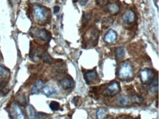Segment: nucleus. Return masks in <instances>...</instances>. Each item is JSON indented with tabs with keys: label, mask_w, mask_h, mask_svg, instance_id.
Segmentation results:
<instances>
[{
	"label": "nucleus",
	"mask_w": 159,
	"mask_h": 119,
	"mask_svg": "<svg viewBox=\"0 0 159 119\" xmlns=\"http://www.w3.org/2000/svg\"><path fill=\"white\" fill-rule=\"evenodd\" d=\"M134 71L131 64L128 62L121 63L118 70V77L121 79H129L133 77Z\"/></svg>",
	"instance_id": "1"
},
{
	"label": "nucleus",
	"mask_w": 159,
	"mask_h": 119,
	"mask_svg": "<svg viewBox=\"0 0 159 119\" xmlns=\"http://www.w3.org/2000/svg\"><path fill=\"white\" fill-rule=\"evenodd\" d=\"M32 14L34 19L38 22H44L48 17V9L43 6L36 5L32 9Z\"/></svg>",
	"instance_id": "2"
},
{
	"label": "nucleus",
	"mask_w": 159,
	"mask_h": 119,
	"mask_svg": "<svg viewBox=\"0 0 159 119\" xmlns=\"http://www.w3.org/2000/svg\"><path fill=\"white\" fill-rule=\"evenodd\" d=\"M9 116L11 119H25L23 110L17 104H12L10 109Z\"/></svg>",
	"instance_id": "3"
},
{
	"label": "nucleus",
	"mask_w": 159,
	"mask_h": 119,
	"mask_svg": "<svg viewBox=\"0 0 159 119\" xmlns=\"http://www.w3.org/2000/svg\"><path fill=\"white\" fill-rule=\"evenodd\" d=\"M31 35L32 37H36L43 41H48L51 38L49 32H48L46 30H39L38 28L32 29Z\"/></svg>",
	"instance_id": "4"
},
{
	"label": "nucleus",
	"mask_w": 159,
	"mask_h": 119,
	"mask_svg": "<svg viewBox=\"0 0 159 119\" xmlns=\"http://www.w3.org/2000/svg\"><path fill=\"white\" fill-rule=\"evenodd\" d=\"M153 77L154 74L150 69H144V70L141 71V72H140V79H141L142 83L144 84L151 83L152 79H153Z\"/></svg>",
	"instance_id": "5"
},
{
	"label": "nucleus",
	"mask_w": 159,
	"mask_h": 119,
	"mask_svg": "<svg viewBox=\"0 0 159 119\" xmlns=\"http://www.w3.org/2000/svg\"><path fill=\"white\" fill-rule=\"evenodd\" d=\"M120 91V85L117 82H111L108 86L107 89H106V94L108 96H113L118 93Z\"/></svg>",
	"instance_id": "6"
},
{
	"label": "nucleus",
	"mask_w": 159,
	"mask_h": 119,
	"mask_svg": "<svg viewBox=\"0 0 159 119\" xmlns=\"http://www.w3.org/2000/svg\"><path fill=\"white\" fill-rule=\"evenodd\" d=\"M26 111L29 117V119H40L43 116H46V114L38 112L32 105H28L26 107Z\"/></svg>",
	"instance_id": "7"
},
{
	"label": "nucleus",
	"mask_w": 159,
	"mask_h": 119,
	"mask_svg": "<svg viewBox=\"0 0 159 119\" xmlns=\"http://www.w3.org/2000/svg\"><path fill=\"white\" fill-rule=\"evenodd\" d=\"M122 19L125 24H129L134 22L136 19V14L131 10H128L123 14Z\"/></svg>",
	"instance_id": "8"
},
{
	"label": "nucleus",
	"mask_w": 159,
	"mask_h": 119,
	"mask_svg": "<svg viewBox=\"0 0 159 119\" xmlns=\"http://www.w3.org/2000/svg\"><path fill=\"white\" fill-rule=\"evenodd\" d=\"M98 78V75L95 70L87 71L84 74V79L88 85L95 83L97 81Z\"/></svg>",
	"instance_id": "9"
},
{
	"label": "nucleus",
	"mask_w": 159,
	"mask_h": 119,
	"mask_svg": "<svg viewBox=\"0 0 159 119\" xmlns=\"http://www.w3.org/2000/svg\"><path fill=\"white\" fill-rule=\"evenodd\" d=\"M117 38V34L116 31L113 30H109L107 33H106L104 36V40L105 42L108 43V44H112V43L115 42Z\"/></svg>",
	"instance_id": "10"
},
{
	"label": "nucleus",
	"mask_w": 159,
	"mask_h": 119,
	"mask_svg": "<svg viewBox=\"0 0 159 119\" xmlns=\"http://www.w3.org/2000/svg\"><path fill=\"white\" fill-rule=\"evenodd\" d=\"M60 85L64 90H68V89H71V88L74 87L75 83L74 81L73 80L72 78L65 77L61 80Z\"/></svg>",
	"instance_id": "11"
},
{
	"label": "nucleus",
	"mask_w": 159,
	"mask_h": 119,
	"mask_svg": "<svg viewBox=\"0 0 159 119\" xmlns=\"http://www.w3.org/2000/svg\"><path fill=\"white\" fill-rule=\"evenodd\" d=\"M44 86V83L43 81L40 79V80L37 81L34 85L32 86V90H31V93L32 94H38L39 93V92L40 91V90L43 88Z\"/></svg>",
	"instance_id": "12"
},
{
	"label": "nucleus",
	"mask_w": 159,
	"mask_h": 119,
	"mask_svg": "<svg viewBox=\"0 0 159 119\" xmlns=\"http://www.w3.org/2000/svg\"><path fill=\"white\" fill-rule=\"evenodd\" d=\"M42 89H43V91L45 95H46L47 96L54 95V94L57 93V91L55 88L51 87V86H48V85L43 86V88Z\"/></svg>",
	"instance_id": "13"
},
{
	"label": "nucleus",
	"mask_w": 159,
	"mask_h": 119,
	"mask_svg": "<svg viewBox=\"0 0 159 119\" xmlns=\"http://www.w3.org/2000/svg\"><path fill=\"white\" fill-rule=\"evenodd\" d=\"M107 10L110 13L117 14L120 11V7L117 4H110L107 6Z\"/></svg>",
	"instance_id": "14"
},
{
	"label": "nucleus",
	"mask_w": 159,
	"mask_h": 119,
	"mask_svg": "<svg viewBox=\"0 0 159 119\" xmlns=\"http://www.w3.org/2000/svg\"><path fill=\"white\" fill-rule=\"evenodd\" d=\"M117 103L119 105H122V106L128 105V104H129L130 103V99L128 96H121L119 98H118Z\"/></svg>",
	"instance_id": "15"
},
{
	"label": "nucleus",
	"mask_w": 159,
	"mask_h": 119,
	"mask_svg": "<svg viewBox=\"0 0 159 119\" xmlns=\"http://www.w3.org/2000/svg\"><path fill=\"white\" fill-rule=\"evenodd\" d=\"M10 75V70L4 66L3 65L0 64V77L2 78H7Z\"/></svg>",
	"instance_id": "16"
},
{
	"label": "nucleus",
	"mask_w": 159,
	"mask_h": 119,
	"mask_svg": "<svg viewBox=\"0 0 159 119\" xmlns=\"http://www.w3.org/2000/svg\"><path fill=\"white\" fill-rule=\"evenodd\" d=\"M125 55V50L123 47H118L115 49V56L117 60L122 59Z\"/></svg>",
	"instance_id": "17"
},
{
	"label": "nucleus",
	"mask_w": 159,
	"mask_h": 119,
	"mask_svg": "<svg viewBox=\"0 0 159 119\" xmlns=\"http://www.w3.org/2000/svg\"><path fill=\"white\" fill-rule=\"evenodd\" d=\"M158 79H153L151 83H150V91H151L152 93H156V92L158 91Z\"/></svg>",
	"instance_id": "18"
},
{
	"label": "nucleus",
	"mask_w": 159,
	"mask_h": 119,
	"mask_svg": "<svg viewBox=\"0 0 159 119\" xmlns=\"http://www.w3.org/2000/svg\"><path fill=\"white\" fill-rule=\"evenodd\" d=\"M107 113V110L105 108H99L97 111V118L103 119Z\"/></svg>",
	"instance_id": "19"
},
{
	"label": "nucleus",
	"mask_w": 159,
	"mask_h": 119,
	"mask_svg": "<svg viewBox=\"0 0 159 119\" xmlns=\"http://www.w3.org/2000/svg\"><path fill=\"white\" fill-rule=\"evenodd\" d=\"M7 82L3 81L0 83V93L4 94V96H5V94L7 93L8 91V90H6L7 89Z\"/></svg>",
	"instance_id": "20"
},
{
	"label": "nucleus",
	"mask_w": 159,
	"mask_h": 119,
	"mask_svg": "<svg viewBox=\"0 0 159 119\" xmlns=\"http://www.w3.org/2000/svg\"><path fill=\"white\" fill-rule=\"evenodd\" d=\"M49 107H50V108L52 109V110H53V111H57V110H58L59 109H60V105L58 102H52L49 104Z\"/></svg>",
	"instance_id": "21"
},
{
	"label": "nucleus",
	"mask_w": 159,
	"mask_h": 119,
	"mask_svg": "<svg viewBox=\"0 0 159 119\" xmlns=\"http://www.w3.org/2000/svg\"><path fill=\"white\" fill-rule=\"evenodd\" d=\"M42 59L43 60L44 62H46V63H52V61H53V59L52 58V57H51L50 55H48L47 52L44 53V55H43V56Z\"/></svg>",
	"instance_id": "22"
},
{
	"label": "nucleus",
	"mask_w": 159,
	"mask_h": 119,
	"mask_svg": "<svg viewBox=\"0 0 159 119\" xmlns=\"http://www.w3.org/2000/svg\"><path fill=\"white\" fill-rule=\"evenodd\" d=\"M96 2L98 4V5L103 6L107 5L108 2V0H96Z\"/></svg>",
	"instance_id": "23"
},
{
	"label": "nucleus",
	"mask_w": 159,
	"mask_h": 119,
	"mask_svg": "<svg viewBox=\"0 0 159 119\" xmlns=\"http://www.w3.org/2000/svg\"><path fill=\"white\" fill-rule=\"evenodd\" d=\"M134 102H137V103H140V102H142V98H140L139 96H134Z\"/></svg>",
	"instance_id": "24"
},
{
	"label": "nucleus",
	"mask_w": 159,
	"mask_h": 119,
	"mask_svg": "<svg viewBox=\"0 0 159 119\" xmlns=\"http://www.w3.org/2000/svg\"><path fill=\"white\" fill-rule=\"evenodd\" d=\"M60 11V7L59 6H55L54 8V12L55 13H57L58 12Z\"/></svg>",
	"instance_id": "25"
},
{
	"label": "nucleus",
	"mask_w": 159,
	"mask_h": 119,
	"mask_svg": "<svg viewBox=\"0 0 159 119\" xmlns=\"http://www.w3.org/2000/svg\"><path fill=\"white\" fill-rule=\"evenodd\" d=\"M106 119H111V118H107Z\"/></svg>",
	"instance_id": "26"
},
{
	"label": "nucleus",
	"mask_w": 159,
	"mask_h": 119,
	"mask_svg": "<svg viewBox=\"0 0 159 119\" xmlns=\"http://www.w3.org/2000/svg\"><path fill=\"white\" fill-rule=\"evenodd\" d=\"M33 1H36V0H33Z\"/></svg>",
	"instance_id": "27"
}]
</instances>
